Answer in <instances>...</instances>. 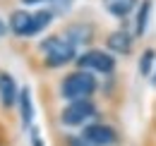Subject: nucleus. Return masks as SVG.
I'll return each instance as SVG.
<instances>
[{"instance_id":"f257e3e1","label":"nucleus","mask_w":156,"mask_h":146,"mask_svg":"<svg viewBox=\"0 0 156 146\" xmlns=\"http://www.w3.org/2000/svg\"><path fill=\"white\" fill-rule=\"evenodd\" d=\"M94 91H96V79H94L91 72H84V70L67 74V77L62 79V84H60L62 98H67L70 103H72V101H84V98H89Z\"/></svg>"},{"instance_id":"f03ea898","label":"nucleus","mask_w":156,"mask_h":146,"mask_svg":"<svg viewBox=\"0 0 156 146\" xmlns=\"http://www.w3.org/2000/svg\"><path fill=\"white\" fill-rule=\"evenodd\" d=\"M41 53L48 67H60L75 60V46L65 36H48L41 41Z\"/></svg>"},{"instance_id":"7ed1b4c3","label":"nucleus","mask_w":156,"mask_h":146,"mask_svg":"<svg viewBox=\"0 0 156 146\" xmlns=\"http://www.w3.org/2000/svg\"><path fill=\"white\" fill-rule=\"evenodd\" d=\"M79 70H89V72H101V74H111L115 70V60L111 53H103V50H87L77 57Z\"/></svg>"},{"instance_id":"20e7f679","label":"nucleus","mask_w":156,"mask_h":146,"mask_svg":"<svg viewBox=\"0 0 156 146\" xmlns=\"http://www.w3.org/2000/svg\"><path fill=\"white\" fill-rule=\"evenodd\" d=\"M96 115V108H94V103L89 101V98H84V101H72L70 106H65V110L60 113V120H62V125H67V127H77V125H84L89 117H94Z\"/></svg>"},{"instance_id":"39448f33","label":"nucleus","mask_w":156,"mask_h":146,"mask_svg":"<svg viewBox=\"0 0 156 146\" xmlns=\"http://www.w3.org/2000/svg\"><path fill=\"white\" fill-rule=\"evenodd\" d=\"M82 139H87L91 146H111L115 141V129L108 125H87L82 129Z\"/></svg>"},{"instance_id":"423d86ee","label":"nucleus","mask_w":156,"mask_h":146,"mask_svg":"<svg viewBox=\"0 0 156 146\" xmlns=\"http://www.w3.org/2000/svg\"><path fill=\"white\" fill-rule=\"evenodd\" d=\"M17 101H20V89H17L15 77L7 72H0V103L5 108H12Z\"/></svg>"},{"instance_id":"0eeeda50","label":"nucleus","mask_w":156,"mask_h":146,"mask_svg":"<svg viewBox=\"0 0 156 146\" xmlns=\"http://www.w3.org/2000/svg\"><path fill=\"white\" fill-rule=\"evenodd\" d=\"M106 46L111 53H120V55H127L130 48H132V36L127 31H113L111 36L106 38Z\"/></svg>"},{"instance_id":"6e6552de","label":"nucleus","mask_w":156,"mask_h":146,"mask_svg":"<svg viewBox=\"0 0 156 146\" xmlns=\"http://www.w3.org/2000/svg\"><path fill=\"white\" fill-rule=\"evenodd\" d=\"M31 19H34V12H24V10H17L12 12L10 17V29L15 36H27L29 26H31Z\"/></svg>"},{"instance_id":"1a4fd4ad","label":"nucleus","mask_w":156,"mask_h":146,"mask_svg":"<svg viewBox=\"0 0 156 146\" xmlns=\"http://www.w3.org/2000/svg\"><path fill=\"white\" fill-rule=\"evenodd\" d=\"M20 113H22V125L31 127V122H34V103H31V89L29 86L20 89Z\"/></svg>"},{"instance_id":"9d476101","label":"nucleus","mask_w":156,"mask_h":146,"mask_svg":"<svg viewBox=\"0 0 156 146\" xmlns=\"http://www.w3.org/2000/svg\"><path fill=\"white\" fill-rule=\"evenodd\" d=\"M137 0H103V7L113 15V17H127L135 10Z\"/></svg>"},{"instance_id":"9b49d317","label":"nucleus","mask_w":156,"mask_h":146,"mask_svg":"<svg viewBox=\"0 0 156 146\" xmlns=\"http://www.w3.org/2000/svg\"><path fill=\"white\" fill-rule=\"evenodd\" d=\"M53 22V12L51 10H41V12H34V19H31V26L27 31V36H36L39 31H43L48 24Z\"/></svg>"},{"instance_id":"f8f14e48","label":"nucleus","mask_w":156,"mask_h":146,"mask_svg":"<svg viewBox=\"0 0 156 146\" xmlns=\"http://www.w3.org/2000/svg\"><path fill=\"white\" fill-rule=\"evenodd\" d=\"M149 12H151V0H144V2L139 5V12H137L135 36H144V31H147V22H149Z\"/></svg>"},{"instance_id":"ddd939ff","label":"nucleus","mask_w":156,"mask_h":146,"mask_svg":"<svg viewBox=\"0 0 156 146\" xmlns=\"http://www.w3.org/2000/svg\"><path fill=\"white\" fill-rule=\"evenodd\" d=\"M65 38H67V41H70L72 46H77V43H87V41L91 38V31H89V26L75 24V26H70V29H67Z\"/></svg>"},{"instance_id":"4468645a","label":"nucleus","mask_w":156,"mask_h":146,"mask_svg":"<svg viewBox=\"0 0 156 146\" xmlns=\"http://www.w3.org/2000/svg\"><path fill=\"white\" fill-rule=\"evenodd\" d=\"M154 60H156V50L154 48H147V50L142 53V57H139V74H142V77H149V74H151Z\"/></svg>"},{"instance_id":"2eb2a0df","label":"nucleus","mask_w":156,"mask_h":146,"mask_svg":"<svg viewBox=\"0 0 156 146\" xmlns=\"http://www.w3.org/2000/svg\"><path fill=\"white\" fill-rule=\"evenodd\" d=\"M67 144H70V146H91L87 139H82V137H70V139H67Z\"/></svg>"},{"instance_id":"dca6fc26","label":"nucleus","mask_w":156,"mask_h":146,"mask_svg":"<svg viewBox=\"0 0 156 146\" xmlns=\"http://www.w3.org/2000/svg\"><path fill=\"white\" fill-rule=\"evenodd\" d=\"M5 34H7V24L0 19V36H5Z\"/></svg>"},{"instance_id":"f3484780","label":"nucleus","mask_w":156,"mask_h":146,"mask_svg":"<svg viewBox=\"0 0 156 146\" xmlns=\"http://www.w3.org/2000/svg\"><path fill=\"white\" fill-rule=\"evenodd\" d=\"M39 2H46V0H22V5H39Z\"/></svg>"},{"instance_id":"a211bd4d","label":"nucleus","mask_w":156,"mask_h":146,"mask_svg":"<svg viewBox=\"0 0 156 146\" xmlns=\"http://www.w3.org/2000/svg\"><path fill=\"white\" fill-rule=\"evenodd\" d=\"M151 82H154V86H156V74H154V77H151Z\"/></svg>"}]
</instances>
